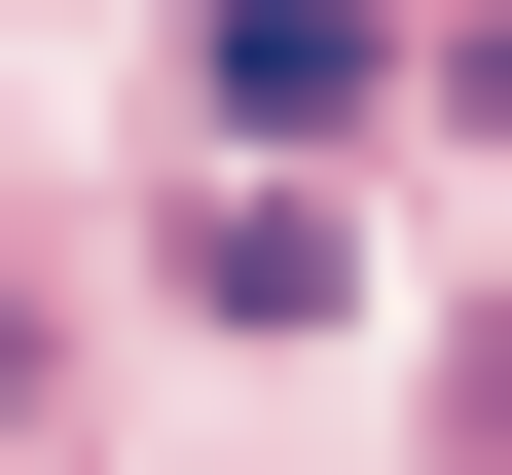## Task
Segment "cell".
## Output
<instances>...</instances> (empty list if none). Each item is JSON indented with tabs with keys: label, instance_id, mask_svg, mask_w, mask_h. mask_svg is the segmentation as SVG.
Segmentation results:
<instances>
[{
	"label": "cell",
	"instance_id": "cell-1",
	"mask_svg": "<svg viewBox=\"0 0 512 475\" xmlns=\"http://www.w3.org/2000/svg\"><path fill=\"white\" fill-rule=\"evenodd\" d=\"M366 74H403V37H366V0H220V37H183V110H220V147H330Z\"/></svg>",
	"mask_w": 512,
	"mask_h": 475
},
{
	"label": "cell",
	"instance_id": "cell-2",
	"mask_svg": "<svg viewBox=\"0 0 512 475\" xmlns=\"http://www.w3.org/2000/svg\"><path fill=\"white\" fill-rule=\"evenodd\" d=\"M439 402H476V439H512V329H476V366H439Z\"/></svg>",
	"mask_w": 512,
	"mask_h": 475
},
{
	"label": "cell",
	"instance_id": "cell-3",
	"mask_svg": "<svg viewBox=\"0 0 512 475\" xmlns=\"http://www.w3.org/2000/svg\"><path fill=\"white\" fill-rule=\"evenodd\" d=\"M0 402H37V329H0Z\"/></svg>",
	"mask_w": 512,
	"mask_h": 475
}]
</instances>
